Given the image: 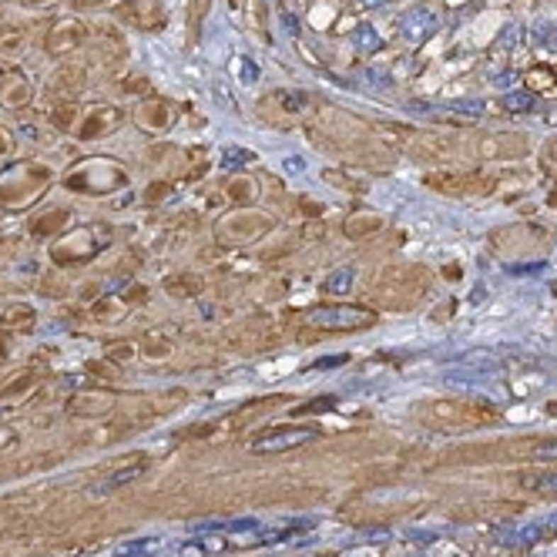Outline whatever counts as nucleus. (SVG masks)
<instances>
[{"label": "nucleus", "instance_id": "1", "mask_svg": "<svg viewBox=\"0 0 557 557\" xmlns=\"http://www.w3.org/2000/svg\"><path fill=\"white\" fill-rule=\"evenodd\" d=\"M269 228H272V218L269 215H259V212H235L228 215L218 228L222 242H235V245H245V242H255L262 239Z\"/></svg>", "mask_w": 557, "mask_h": 557}, {"label": "nucleus", "instance_id": "2", "mask_svg": "<svg viewBox=\"0 0 557 557\" xmlns=\"http://www.w3.org/2000/svg\"><path fill=\"white\" fill-rule=\"evenodd\" d=\"M84 40H88V27L81 24V21H74V17H67V21H61V24H54L47 30L44 51L51 54V57H64V54L77 51Z\"/></svg>", "mask_w": 557, "mask_h": 557}, {"label": "nucleus", "instance_id": "3", "mask_svg": "<svg viewBox=\"0 0 557 557\" xmlns=\"http://www.w3.org/2000/svg\"><path fill=\"white\" fill-rule=\"evenodd\" d=\"M118 17L138 30H162L165 27V7L162 0H128L118 7Z\"/></svg>", "mask_w": 557, "mask_h": 557}, {"label": "nucleus", "instance_id": "4", "mask_svg": "<svg viewBox=\"0 0 557 557\" xmlns=\"http://www.w3.org/2000/svg\"><path fill=\"white\" fill-rule=\"evenodd\" d=\"M88 84V67L84 64H61L47 81V94L57 101H74Z\"/></svg>", "mask_w": 557, "mask_h": 557}, {"label": "nucleus", "instance_id": "5", "mask_svg": "<svg viewBox=\"0 0 557 557\" xmlns=\"http://www.w3.org/2000/svg\"><path fill=\"white\" fill-rule=\"evenodd\" d=\"M30 81H27L17 67H7V71H0V104L4 108H11V111H17V108H24L27 101H30Z\"/></svg>", "mask_w": 557, "mask_h": 557}, {"label": "nucleus", "instance_id": "6", "mask_svg": "<svg viewBox=\"0 0 557 557\" xmlns=\"http://www.w3.org/2000/svg\"><path fill=\"white\" fill-rule=\"evenodd\" d=\"M309 319H313V322H326V326H332V332H336V330L359 326V322H369L373 313H359L353 305H330V309H316Z\"/></svg>", "mask_w": 557, "mask_h": 557}, {"label": "nucleus", "instance_id": "7", "mask_svg": "<svg viewBox=\"0 0 557 557\" xmlns=\"http://www.w3.org/2000/svg\"><path fill=\"white\" fill-rule=\"evenodd\" d=\"M121 125V111L118 108H94V111L88 114V121L81 125V138L91 141V138H104L108 131H114V128Z\"/></svg>", "mask_w": 557, "mask_h": 557}, {"label": "nucleus", "instance_id": "8", "mask_svg": "<svg viewBox=\"0 0 557 557\" xmlns=\"http://www.w3.org/2000/svg\"><path fill=\"white\" fill-rule=\"evenodd\" d=\"M313 437V430H278L269 433L266 440L252 444V454H269V450H292V446H303Z\"/></svg>", "mask_w": 557, "mask_h": 557}, {"label": "nucleus", "instance_id": "9", "mask_svg": "<svg viewBox=\"0 0 557 557\" xmlns=\"http://www.w3.org/2000/svg\"><path fill=\"white\" fill-rule=\"evenodd\" d=\"M111 406V396H91V393H77L67 400V413L74 417H101L104 410Z\"/></svg>", "mask_w": 557, "mask_h": 557}, {"label": "nucleus", "instance_id": "10", "mask_svg": "<svg viewBox=\"0 0 557 557\" xmlns=\"http://www.w3.org/2000/svg\"><path fill=\"white\" fill-rule=\"evenodd\" d=\"M427 185L437 189V191H444V195H463L473 181H470L463 171H440V175L430 171V175H427Z\"/></svg>", "mask_w": 557, "mask_h": 557}, {"label": "nucleus", "instance_id": "11", "mask_svg": "<svg viewBox=\"0 0 557 557\" xmlns=\"http://www.w3.org/2000/svg\"><path fill=\"white\" fill-rule=\"evenodd\" d=\"M138 121L152 131H165V128H171V108L165 101H145L138 108Z\"/></svg>", "mask_w": 557, "mask_h": 557}, {"label": "nucleus", "instance_id": "12", "mask_svg": "<svg viewBox=\"0 0 557 557\" xmlns=\"http://www.w3.org/2000/svg\"><path fill=\"white\" fill-rule=\"evenodd\" d=\"M165 289H168V296H175V299H195V296L205 289V282H202V276H195V272H181V276L165 278Z\"/></svg>", "mask_w": 557, "mask_h": 557}, {"label": "nucleus", "instance_id": "13", "mask_svg": "<svg viewBox=\"0 0 557 557\" xmlns=\"http://www.w3.org/2000/svg\"><path fill=\"white\" fill-rule=\"evenodd\" d=\"M38 322V309L34 305H27V303H13L7 313H4V326L13 332H27L30 326Z\"/></svg>", "mask_w": 557, "mask_h": 557}, {"label": "nucleus", "instance_id": "14", "mask_svg": "<svg viewBox=\"0 0 557 557\" xmlns=\"http://www.w3.org/2000/svg\"><path fill=\"white\" fill-rule=\"evenodd\" d=\"M64 225H67V212H64V208H54V212H44V215L34 218V222H30V232H34L38 239H47L54 232H61Z\"/></svg>", "mask_w": 557, "mask_h": 557}, {"label": "nucleus", "instance_id": "15", "mask_svg": "<svg viewBox=\"0 0 557 557\" xmlns=\"http://www.w3.org/2000/svg\"><path fill=\"white\" fill-rule=\"evenodd\" d=\"M24 47H27L24 27H4V30H0V54H4V57H17Z\"/></svg>", "mask_w": 557, "mask_h": 557}, {"label": "nucleus", "instance_id": "16", "mask_svg": "<svg viewBox=\"0 0 557 557\" xmlns=\"http://www.w3.org/2000/svg\"><path fill=\"white\" fill-rule=\"evenodd\" d=\"M208 7H212V0H189V40L195 44L198 34H202V24L205 17H208Z\"/></svg>", "mask_w": 557, "mask_h": 557}, {"label": "nucleus", "instance_id": "17", "mask_svg": "<svg viewBox=\"0 0 557 557\" xmlns=\"http://www.w3.org/2000/svg\"><path fill=\"white\" fill-rule=\"evenodd\" d=\"M380 225H383L380 215H353L346 222V235H349V239H366V235H373Z\"/></svg>", "mask_w": 557, "mask_h": 557}, {"label": "nucleus", "instance_id": "18", "mask_svg": "<svg viewBox=\"0 0 557 557\" xmlns=\"http://www.w3.org/2000/svg\"><path fill=\"white\" fill-rule=\"evenodd\" d=\"M77 121V104L74 101H57L51 111V125L57 128V131H71Z\"/></svg>", "mask_w": 557, "mask_h": 557}, {"label": "nucleus", "instance_id": "19", "mask_svg": "<svg viewBox=\"0 0 557 557\" xmlns=\"http://www.w3.org/2000/svg\"><path fill=\"white\" fill-rule=\"evenodd\" d=\"M104 34V61L108 64H118V57H125V40H121V34H114L111 27H98Z\"/></svg>", "mask_w": 557, "mask_h": 557}, {"label": "nucleus", "instance_id": "20", "mask_svg": "<svg viewBox=\"0 0 557 557\" xmlns=\"http://www.w3.org/2000/svg\"><path fill=\"white\" fill-rule=\"evenodd\" d=\"M225 195L232 202H252L255 198V181L252 178H232L225 185Z\"/></svg>", "mask_w": 557, "mask_h": 557}, {"label": "nucleus", "instance_id": "21", "mask_svg": "<svg viewBox=\"0 0 557 557\" xmlns=\"http://www.w3.org/2000/svg\"><path fill=\"white\" fill-rule=\"evenodd\" d=\"M34 383H38L34 373H21V376H13V380L7 383V390H0V400H17V396H24Z\"/></svg>", "mask_w": 557, "mask_h": 557}, {"label": "nucleus", "instance_id": "22", "mask_svg": "<svg viewBox=\"0 0 557 557\" xmlns=\"http://www.w3.org/2000/svg\"><path fill=\"white\" fill-rule=\"evenodd\" d=\"M125 299H121V303H118V299H101V303L98 305H91V316L94 319H114V316H121V313H125Z\"/></svg>", "mask_w": 557, "mask_h": 557}, {"label": "nucleus", "instance_id": "23", "mask_svg": "<svg viewBox=\"0 0 557 557\" xmlns=\"http://www.w3.org/2000/svg\"><path fill=\"white\" fill-rule=\"evenodd\" d=\"M138 356V346L135 342H111L108 346V359L111 363H128V359H135Z\"/></svg>", "mask_w": 557, "mask_h": 557}, {"label": "nucleus", "instance_id": "24", "mask_svg": "<svg viewBox=\"0 0 557 557\" xmlns=\"http://www.w3.org/2000/svg\"><path fill=\"white\" fill-rule=\"evenodd\" d=\"M125 91H131V94H148L152 84H148V77L135 74V77H128V81H125Z\"/></svg>", "mask_w": 557, "mask_h": 557}, {"label": "nucleus", "instance_id": "25", "mask_svg": "<svg viewBox=\"0 0 557 557\" xmlns=\"http://www.w3.org/2000/svg\"><path fill=\"white\" fill-rule=\"evenodd\" d=\"M168 191H171V185L158 181V185H148V189H145V198H148V202H162V195H168Z\"/></svg>", "mask_w": 557, "mask_h": 557}, {"label": "nucleus", "instance_id": "26", "mask_svg": "<svg viewBox=\"0 0 557 557\" xmlns=\"http://www.w3.org/2000/svg\"><path fill=\"white\" fill-rule=\"evenodd\" d=\"M332 400H316V403H309V406H296L292 410V417H305V413H313V410H330Z\"/></svg>", "mask_w": 557, "mask_h": 557}, {"label": "nucleus", "instance_id": "27", "mask_svg": "<svg viewBox=\"0 0 557 557\" xmlns=\"http://www.w3.org/2000/svg\"><path fill=\"white\" fill-rule=\"evenodd\" d=\"M88 373H94V376H104V380H111V376H114V369L104 366V363H88Z\"/></svg>", "mask_w": 557, "mask_h": 557}, {"label": "nucleus", "instance_id": "28", "mask_svg": "<svg viewBox=\"0 0 557 557\" xmlns=\"http://www.w3.org/2000/svg\"><path fill=\"white\" fill-rule=\"evenodd\" d=\"M534 490H557V477H541V480H531Z\"/></svg>", "mask_w": 557, "mask_h": 557}, {"label": "nucleus", "instance_id": "29", "mask_svg": "<svg viewBox=\"0 0 557 557\" xmlns=\"http://www.w3.org/2000/svg\"><path fill=\"white\" fill-rule=\"evenodd\" d=\"M168 349H171L168 342H148V346H145V353H152V356H165Z\"/></svg>", "mask_w": 557, "mask_h": 557}, {"label": "nucleus", "instance_id": "30", "mask_svg": "<svg viewBox=\"0 0 557 557\" xmlns=\"http://www.w3.org/2000/svg\"><path fill=\"white\" fill-rule=\"evenodd\" d=\"M141 299H148V289H141V286H138V289H131L125 296V303H141Z\"/></svg>", "mask_w": 557, "mask_h": 557}, {"label": "nucleus", "instance_id": "31", "mask_svg": "<svg viewBox=\"0 0 557 557\" xmlns=\"http://www.w3.org/2000/svg\"><path fill=\"white\" fill-rule=\"evenodd\" d=\"M537 454H541V456H557V444H541V446H537Z\"/></svg>", "mask_w": 557, "mask_h": 557}, {"label": "nucleus", "instance_id": "32", "mask_svg": "<svg viewBox=\"0 0 557 557\" xmlns=\"http://www.w3.org/2000/svg\"><path fill=\"white\" fill-rule=\"evenodd\" d=\"M510 108H527V104H531V98H527V94H520V98H510Z\"/></svg>", "mask_w": 557, "mask_h": 557}, {"label": "nucleus", "instance_id": "33", "mask_svg": "<svg viewBox=\"0 0 557 557\" xmlns=\"http://www.w3.org/2000/svg\"><path fill=\"white\" fill-rule=\"evenodd\" d=\"M7 152V135H4V128H0V154Z\"/></svg>", "mask_w": 557, "mask_h": 557}, {"label": "nucleus", "instance_id": "34", "mask_svg": "<svg viewBox=\"0 0 557 557\" xmlns=\"http://www.w3.org/2000/svg\"><path fill=\"white\" fill-rule=\"evenodd\" d=\"M551 154H554V158H557V141H551Z\"/></svg>", "mask_w": 557, "mask_h": 557}, {"label": "nucleus", "instance_id": "35", "mask_svg": "<svg viewBox=\"0 0 557 557\" xmlns=\"http://www.w3.org/2000/svg\"><path fill=\"white\" fill-rule=\"evenodd\" d=\"M27 4H47V0H27Z\"/></svg>", "mask_w": 557, "mask_h": 557}, {"label": "nucleus", "instance_id": "36", "mask_svg": "<svg viewBox=\"0 0 557 557\" xmlns=\"http://www.w3.org/2000/svg\"><path fill=\"white\" fill-rule=\"evenodd\" d=\"M0 359H4V342H0Z\"/></svg>", "mask_w": 557, "mask_h": 557}]
</instances>
